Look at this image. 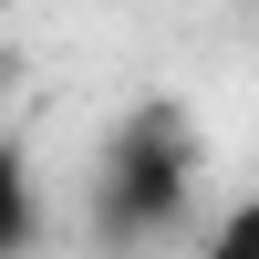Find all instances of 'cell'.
Listing matches in <instances>:
<instances>
[{"mask_svg": "<svg viewBox=\"0 0 259 259\" xmlns=\"http://www.w3.org/2000/svg\"><path fill=\"white\" fill-rule=\"evenodd\" d=\"M187 187H197V135H187L177 104H145L104 135V166H94V239L104 249H135L156 228L187 218Z\"/></svg>", "mask_w": 259, "mask_h": 259, "instance_id": "6da1fadb", "label": "cell"}, {"mask_svg": "<svg viewBox=\"0 0 259 259\" xmlns=\"http://www.w3.org/2000/svg\"><path fill=\"white\" fill-rule=\"evenodd\" d=\"M41 239V197H31V166H21V145L0 135V259H21Z\"/></svg>", "mask_w": 259, "mask_h": 259, "instance_id": "7a4b0ae2", "label": "cell"}, {"mask_svg": "<svg viewBox=\"0 0 259 259\" xmlns=\"http://www.w3.org/2000/svg\"><path fill=\"white\" fill-rule=\"evenodd\" d=\"M207 259H259V197H239L218 228H207Z\"/></svg>", "mask_w": 259, "mask_h": 259, "instance_id": "3957f363", "label": "cell"}]
</instances>
